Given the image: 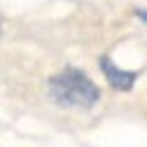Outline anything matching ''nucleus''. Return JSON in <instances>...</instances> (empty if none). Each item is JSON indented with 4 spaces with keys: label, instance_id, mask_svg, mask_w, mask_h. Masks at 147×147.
I'll list each match as a JSON object with an SVG mask.
<instances>
[{
    "label": "nucleus",
    "instance_id": "1",
    "mask_svg": "<svg viewBox=\"0 0 147 147\" xmlns=\"http://www.w3.org/2000/svg\"><path fill=\"white\" fill-rule=\"evenodd\" d=\"M48 93L57 107L63 109H93L102 97L100 86L88 77V73L75 66H66L52 75L48 79Z\"/></svg>",
    "mask_w": 147,
    "mask_h": 147
},
{
    "label": "nucleus",
    "instance_id": "2",
    "mask_svg": "<svg viewBox=\"0 0 147 147\" xmlns=\"http://www.w3.org/2000/svg\"><path fill=\"white\" fill-rule=\"evenodd\" d=\"M100 70L104 73V79L109 82L111 88H115V91H131L134 86H136V79H138V73L136 70H125V68H120L118 63H113L111 61V57L102 55L100 57Z\"/></svg>",
    "mask_w": 147,
    "mask_h": 147
},
{
    "label": "nucleus",
    "instance_id": "3",
    "mask_svg": "<svg viewBox=\"0 0 147 147\" xmlns=\"http://www.w3.org/2000/svg\"><path fill=\"white\" fill-rule=\"evenodd\" d=\"M134 14H136V18H140L143 23H147V9H143V7H140V9H136Z\"/></svg>",
    "mask_w": 147,
    "mask_h": 147
}]
</instances>
